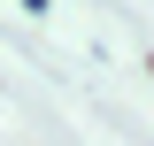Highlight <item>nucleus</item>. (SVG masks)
I'll return each instance as SVG.
<instances>
[{
	"instance_id": "f257e3e1",
	"label": "nucleus",
	"mask_w": 154,
	"mask_h": 146,
	"mask_svg": "<svg viewBox=\"0 0 154 146\" xmlns=\"http://www.w3.org/2000/svg\"><path fill=\"white\" fill-rule=\"evenodd\" d=\"M23 8H31V16H38V8H46V0H23Z\"/></svg>"
}]
</instances>
